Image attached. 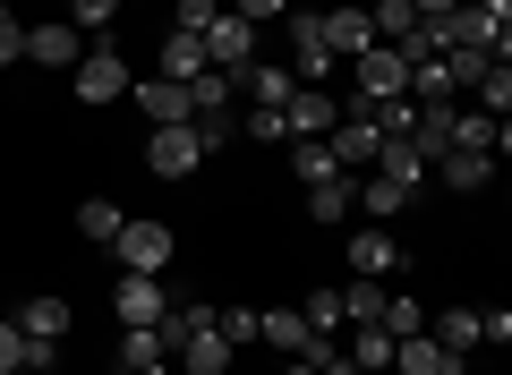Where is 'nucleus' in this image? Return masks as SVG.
<instances>
[{
	"label": "nucleus",
	"mask_w": 512,
	"mask_h": 375,
	"mask_svg": "<svg viewBox=\"0 0 512 375\" xmlns=\"http://www.w3.org/2000/svg\"><path fill=\"white\" fill-rule=\"evenodd\" d=\"M444 69H453V86H478L495 60H487V52H470V43H453V52H444Z\"/></svg>",
	"instance_id": "nucleus-36"
},
{
	"label": "nucleus",
	"mask_w": 512,
	"mask_h": 375,
	"mask_svg": "<svg viewBox=\"0 0 512 375\" xmlns=\"http://www.w3.org/2000/svg\"><path fill=\"white\" fill-rule=\"evenodd\" d=\"M197 69H205V43L171 26V43H163V60H154V77H171V86H188V77H197Z\"/></svg>",
	"instance_id": "nucleus-24"
},
{
	"label": "nucleus",
	"mask_w": 512,
	"mask_h": 375,
	"mask_svg": "<svg viewBox=\"0 0 512 375\" xmlns=\"http://www.w3.org/2000/svg\"><path fill=\"white\" fill-rule=\"evenodd\" d=\"M325 154H333V171H367V162H376V154H384V128H376V120H367V111H359V103H350V111H342V120H333V137H325Z\"/></svg>",
	"instance_id": "nucleus-3"
},
{
	"label": "nucleus",
	"mask_w": 512,
	"mask_h": 375,
	"mask_svg": "<svg viewBox=\"0 0 512 375\" xmlns=\"http://www.w3.org/2000/svg\"><path fill=\"white\" fill-rule=\"evenodd\" d=\"M325 18V43H333V60H359L367 43H376V26H367V0H342V9H316Z\"/></svg>",
	"instance_id": "nucleus-11"
},
{
	"label": "nucleus",
	"mask_w": 512,
	"mask_h": 375,
	"mask_svg": "<svg viewBox=\"0 0 512 375\" xmlns=\"http://www.w3.org/2000/svg\"><path fill=\"white\" fill-rule=\"evenodd\" d=\"M393 265H402V248H393V231H384V222H367V231H350V273H367V282H384Z\"/></svg>",
	"instance_id": "nucleus-15"
},
{
	"label": "nucleus",
	"mask_w": 512,
	"mask_h": 375,
	"mask_svg": "<svg viewBox=\"0 0 512 375\" xmlns=\"http://www.w3.org/2000/svg\"><path fill=\"white\" fill-rule=\"evenodd\" d=\"M478 103H487L495 120H504V111H512V69H504V60H495V69L478 77Z\"/></svg>",
	"instance_id": "nucleus-38"
},
{
	"label": "nucleus",
	"mask_w": 512,
	"mask_h": 375,
	"mask_svg": "<svg viewBox=\"0 0 512 375\" xmlns=\"http://www.w3.org/2000/svg\"><path fill=\"white\" fill-rule=\"evenodd\" d=\"M256 316H265V307H214V333L239 350V341H256Z\"/></svg>",
	"instance_id": "nucleus-35"
},
{
	"label": "nucleus",
	"mask_w": 512,
	"mask_h": 375,
	"mask_svg": "<svg viewBox=\"0 0 512 375\" xmlns=\"http://www.w3.org/2000/svg\"><path fill=\"white\" fill-rule=\"evenodd\" d=\"M333 299H342V324H376V316H384V299H393V290H384V282H367V273H350V282L333 290Z\"/></svg>",
	"instance_id": "nucleus-22"
},
{
	"label": "nucleus",
	"mask_w": 512,
	"mask_h": 375,
	"mask_svg": "<svg viewBox=\"0 0 512 375\" xmlns=\"http://www.w3.org/2000/svg\"><path fill=\"white\" fill-rule=\"evenodd\" d=\"M239 86H248V103H291V86H299V77L291 69H274V60H248V69H239Z\"/></svg>",
	"instance_id": "nucleus-23"
},
{
	"label": "nucleus",
	"mask_w": 512,
	"mask_h": 375,
	"mask_svg": "<svg viewBox=\"0 0 512 375\" xmlns=\"http://www.w3.org/2000/svg\"><path fill=\"white\" fill-rule=\"evenodd\" d=\"M308 214L316 222H350V171H333L325 188H308Z\"/></svg>",
	"instance_id": "nucleus-29"
},
{
	"label": "nucleus",
	"mask_w": 512,
	"mask_h": 375,
	"mask_svg": "<svg viewBox=\"0 0 512 375\" xmlns=\"http://www.w3.org/2000/svg\"><path fill=\"white\" fill-rule=\"evenodd\" d=\"M367 171H384V179H402L410 197H419V188H427V154H419V145H410V137H384V154L367 162Z\"/></svg>",
	"instance_id": "nucleus-19"
},
{
	"label": "nucleus",
	"mask_w": 512,
	"mask_h": 375,
	"mask_svg": "<svg viewBox=\"0 0 512 375\" xmlns=\"http://www.w3.org/2000/svg\"><path fill=\"white\" fill-rule=\"evenodd\" d=\"M299 316H308V333H325V341H333V324H342V299H333V290H316Z\"/></svg>",
	"instance_id": "nucleus-40"
},
{
	"label": "nucleus",
	"mask_w": 512,
	"mask_h": 375,
	"mask_svg": "<svg viewBox=\"0 0 512 375\" xmlns=\"http://www.w3.org/2000/svg\"><path fill=\"white\" fill-rule=\"evenodd\" d=\"M444 367H461V358L444 350L436 333H402L393 341V375H444Z\"/></svg>",
	"instance_id": "nucleus-16"
},
{
	"label": "nucleus",
	"mask_w": 512,
	"mask_h": 375,
	"mask_svg": "<svg viewBox=\"0 0 512 375\" xmlns=\"http://www.w3.org/2000/svg\"><path fill=\"white\" fill-rule=\"evenodd\" d=\"M393 94H410V60L393 43H367L359 52V103H393Z\"/></svg>",
	"instance_id": "nucleus-6"
},
{
	"label": "nucleus",
	"mask_w": 512,
	"mask_h": 375,
	"mask_svg": "<svg viewBox=\"0 0 512 375\" xmlns=\"http://www.w3.org/2000/svg\"><path fill=\"white\" fill-rule=\"evenodd\" d=\"M291 171L308 179V188H325V179H333V154H325V145H291Z\"/></svg>",
	"instance_id": "nucleus-39"
},
{
	"label": "nucleus",
	"mask_w": 512,
	"mask_h": 375,
	"mask_svg": "<svg viewBox=\"0 0 512 375\" xmlns=\"http://www.w3.org/2000/svg\"><path fill=\"white\" fill-rule=\"evenodd\" d=\"M120 205H103V197H86V205H77V231H86V239H103V248H111V239H120Z\"/></svg>",
	"instance_id": "nucleus-31"
},
{
	"label": "nucleus",
	"mask_w": 512,
	"mask_h": 375,
	"mask_svg": "<svg viewBox=\"0 0 512 375\" xmlns=\"http://www.w3.org/2000/svg\"><path fill=\"white\" fill-rule=\"evenodd\" d=\"M282 375H316V358H282Z\"/></svg>",
	"instance_id": "nucleus-47"
},
{
	"label": "nucleus",
	"mask_w": 512,
	"mask_h": 375,
	"mask_svg": "<svg viewBox=\"0 0 512 375\" xmlns=\"http://www.w3.org/2000/svg\"><path fill=\"white\" fill-rule=\"evenodd\" d=\"M26 52V26H18V9H9V0H0V69H9V60Z\"/></svg>",
	"instance_id": "nucleus-41"
},
{
	"label": "nucleus",
	"mask_w": 512,
	"mask_h": 375,
	"mask_svg": "<svg viewBox=\"0 0 512 375\" xmlns=\"http://www.w3.org/2000/svg\"><path fill=\"white\" fill-rule=\"evenodd\" d=\"M350 205H359L367 222H393L410 205V188H402V179H384V171H350Z\"/></svg>",
	"instance_id": "nucleus-13"
},
{
	"label": "nucleus",
	"mask_w": 512,
	"mask_h": 375,
	"mask_svg": "<svg viewBox=\"0 0 512 375\" xmlns=\"http://www.w3.org/2000/svg\"><path fill=\"white\" fill-rule=\"evenodd\" d=\"M444 145H461V154H504V120L495 111H453L444 120Z\"/></svg>",
	"instance_id": "nucleus-14"
},
{
	"label": "nucleus",
	"mask_w": 512,
	"mask_h": 375,
	"mask_svg": "<svg viewBox=\"0 0 512 375\" xmlns=\"http://www.w3.org/2000/svg\"><path fill=\"white\" fill-rule=\"evenodd\" d=\"M427 171H444V188H487V179H495V154H461V145H444Z\"/></svg>",
	"instance_id": "nucleus-21"
},
{
	"label": "nucleus",
	"mask_w": 512,
	"mask_h": 375,
	"mask_svg": "<svg viewBox=\"0 0 512 375\" xmlns=\"http://www.w3.org/2000/svg\"><path fill=\"white\" fill-rule=\"evenodd\" d=\"M111 248H120L128 273H154V282H163V265L180 256V239H171L163 222H120V239H111Z\"/></svg>",
	"instance_id": "nucleus-4"
},
{
	"label": "nucleus",
	"mask_w": 512,
	"mask_h": 375,
	"mask_svg": "<svg viewBox=\"0 0 512 375\" xmlns=\"http://www.w3.org/2000/svg\"><path fill=\"white\" fill-rule=\"evenodd\" d=\"M69 26L77 35H111L120 26V0H69Z\"/></svg>",
	"instance_id": "nucleus-33"
},
{
	"label": "nucleus",
	"mask_w": 512,
	"mask_h": 375,
	"mask_svg": "<svg viewBox=\"0 0 512 375\" xmlns=\"http://www.w3.org/2000/svg\"><path fill=\"white\" fill-rule=\"evenodd\" d=\"M120 9H137V0H120Z\"/></svg>",
	"instance_id": "nucleus-50"
},
{
	"label": "nucleus",
	"mask_w": 512,
	"mask_h": 375,
	"mask_svg": "<svg viewBox=\"0 0 512 375\" xmlns=\"http://www.w3.org/2000/svg\"><path fill=\"white\" fill-rule=\"evenodd\" d=\"M197 43H205V69H222V77H239L256 60V26L239 18V9H214V26H205Z\"/></svg>",
	"instance_id": "nucleus-2"
},
{
	"label": "nucleus",
	"mask_w": 512,
	"mask_h": 375,
	"mask_svg": "<svg viewBox=\"0 0 512 375\" xmlns=\"http://www.w3.org/2000/svg\"><path fill=\"white\" fill-rule=\"evenodd\" d=\"M69 86H77V103H120L137 77H128V60L111 52V43H86V60L69 69Z\"/></svg>",
	"instance_id": "nucleus-1"
},
{
	"label": "nucleus",
	"mask_w": 512,
	"mask_h": 375,
	"mask_svg": "<svg viewBox=\"0 0 512 375\" xmlns=\"http://www.w3.org/2000/svg\"><path fill=\"white\" fill-rule=\"evenodd\" d=\"M111 307H120L128 333H154V324L171 316V299H163V282H154V273H128V282L111 290Z\"/></svg>",
	"instance_id": "nucleus-7"
},
{
	"label": "nucleus",
	"mask_w": 512,
	"mask_h": 375,
	"mask_svg": "<svg viewBox=\"0 0 512 375\" xmlns=\"http://www.w3.org/2000/svg\"><path fill=\"white\" fill-rule=\"evenodd\" d=\"M214 9H222V0H180V35H205V26H214Z\"/></svg>",
	"instance_id": "nucleus-42"
},
{
	"label": "nucleus",
	"mask_w": 512,
	"mask_h": 375,
	"mask_svg": "<svg viewBox=\"0 0 512 375\" xmlns=\"http://www.w3.org/2000/svg\"><path fill=\"white\" fill-rule=\"evenodd\" d=\"M367 26H376V43H402L410 26H419V9H410V0H376V9H367Z\"/></svg>",
	"instance_id": "nucleus-30"
},
{
	"label": "nucleus",
	"mask_w": 512,
	"mask_h": 375,
	"mask_svg": "<svg viewBox=\"0 0 512 375\" xmlns=\"http://www.w3.org/2000/svg\"><path fill=\"white\" fill-rule=\"evenodd\" d=\"M376 324H384L393 341H402V333H427V307H419V299H384V316H376Z\"/></svg>",
	"instance_id": "nucleus-34"
},
{
	"label": "nucleus",
	"mask_w": 512,
	"mask_h": 375,
	"mask_svg": "<svg viewBox=\"0 0 512 375\" xmlns=\"http://www.w3.org/2000/svg\"><path fill=\"white\" fill-rule=\"evenodd\" d=\"M291 60H299V86H316L333 69V43H325V18L316 9H291Z\"/></svg>",
	"instance_id": "nucleus-9"
},
{
	"label": "nucleus",
	"mask_w": 512,
	"mask_h": 375,
	"mask_svg": "<svg viewBox=\"0 0 512 375\" xmlns=\"http://www.w3.org/2000/svg\"><path fill=\"white\" fill-rule=\"evenodd\" d=\"M163 333H120V375H137V367H163Z\"/></svg>",
	"instance_id": "nucleus-32"
},
{
	"label": "nucleus",
	"mask_w": 512,
	"mask_h": 375,
	"mask_svg": "<svg viewBox=\"0 0 512 375\" xmlns=\"http://www.w3.org/2000/svg\"><path fill=\"white\" fill-rule=\"evenodd\" d=\"M146 162H154V171H163V179H188V171H197V162H205V145H197V128H154V137H146Z\"/></svg>",
	"instance_id": "nucleus-10"
},
{
	"label": "nucleus",
	"mask_w": 512,
	"mask_h": 375,
	"mask_svg": "<svg viewBox=\"0 0 512 375\" xmlns=\"http://www.w3.org/2000/svg\"><path fill=\"white\" fill-rule=\"evenodd\" d=\"M453 69H444V60H410V103H453Z\"/></svg>",
	"instance_id": "nucleus-27"
},
{
	"label": "nucleus",
	"mask_w": 512,
	"mask_h": 375,
	"mask_svg": "<svg viewBox=\"0 0 512 375\" xmlns=\"http://www.w3.org/2000/svg\"><path fill=\"white\" fill-rule=\"evenodd\" d=\"M256 341H274L282 358H316V350H325V333H308V316H299V307H274V316H256Z\"/></svg>",
	"instance_id": "nucleus-12"
},
{
	"label": "nucleus",
	"mask_w": 512,
	"mask_h": 375,
	"mask_svg": "<svg viewBox=\"0 0 512 375\" xmlns=\"http://www.w3.org/2000/svg\"><path fill=\"white\" fill-rule=\"evenodd\" d=\"M444 375H470V367H444Z\"/></svg>",
	"instance_id": "nucleus-49"
},
{
	"label": "nucleus",
	"mask_w": 512,
	"mask_h": 375,
	"mask_svg": "<svg viewBox=\"0 0 512 375\" xmlns=\"http://www.w3.org/2000/svg\"><path fill=\"white\" fill-rule=\"evenodd\" d=\"M436 341H444L453 358H470V350H478V307H444V316H436Z\"/></svg>",
	"instance_id": "nucleus-28"
},
{
	"label": "nucleus",
	"mask_w": 512,
	"mask_h": 375,
	"mask_svg": "<svg viewBox=\"0 0 512 375\" xmlns=\"http://www.w3.org/2000/svg\"><path fill=\"white\" fill-rule=\"evenodd\" d=\"M26 60H35V69H77V60H86V35H77L69 18L26 26Z\"/></svg>",
	"instance_id": "nucleus-8"
},
{
	"label": "nucleus",
	"mask_w": 512,
	"mask_h": 375,
	"mask_svg": "<svg viewBox=\"0 0 512 375\" xmlns=\"http://www.w3.org/2000/svg\"><path fill=\"white\" fill-rule=\"evenodd\" d=\"M470 9H487V18H504V26H512V0H470Z\"/></svg>",
	"instance_id": "nucleus-46"
},
{
	"label": "nucleus",
	"mask_w": 512,
	"mask_h": 375,
	"mask_svg": "<svg viewBox=\"0 0 512 375\" xmlns=\"http://www.w3.org/2000/svg\"><path fill=\"white\" fill-rule=\"evenodd\" d=\"M18 350H26V333H18V324H0V375L18 367Z\"/></svg>",
	"instance_id": "nucleus-44"
},
{
	"label": "nucleus",
	"mask_w": 512,
	"mask_h": 375,
	"mask_svg": "<svg viewBox=\"0 0 512 375\" xmlns=\"http://www.w3.org/2000/svg\"><path fill=\"white\" fill-rule=\"evenodd\" d=\"M333 120H342V103L316 86H291V103H282V128H291V145H325Z\"/></svg>",
	"instance_id": "nucleus-5"
},
{
	"label": "nucleus",
	"mask_w": 512,
	"mask_h": 375,
	"mask_svg": "<svg viewBox=\"0 0 512 375\" xmlns=\"http://www.w3.org/2000/svg\"><path fill=\"white\" fill-rule=\"evenodd\" d=\"M180 367H188V375H222V367H231V341H222L214 324H205L197 341H180Z\"/></svg>",
	"instance_id": "nucleus-26"
},
{
	"label": "nucleus",
	"mask_w": 512,
	"mask_h": 375,
	"mask_svg": "<svg viewBox=\"0 0 512 375\" xmlns=\"http://www.w3.org/2000/svg\"><path fill=\"white\" fill-rule=\"evenodd\" d=\"M9 324H18L26 341H60V333H69V299H60V290H43V299H26Z\"/></svg>",
	"instance_id": "nucleus-17"
},
{
	"label": "nucleus",
	"mask_w": 512,
	"mask_h": 375,
	"mask_svg": "<svg viewBox=\"0 0 512 375\" xmlns=\"http://www.w3.org/2000/svg\"><path fill=\"white\" fill-rule=\"evenodd\" d=\"M137 94V111H146L154 128H180L188 120V86H171V77H146V86H128Z\"/></svg>",
	"instance_id": "nucleus-18"
},
{
	"label": "nucleus",
	"mask_w": 512,
	"mask_h": 375,
	"mask_svg": "<svg viewBox=\"0 0 512 375\" xmlns=\"http://www.w3.org/2000/svg\"><path fill=\"white\" fill-rule=\"evenodd\" d=\"M239 128H248L256 145H282V137H291V128H282V111H274V103H248V120H239Z\"/></svg>",
	"instance_id": "nucleus-37"
},
{
	"label": "nucleus",
	"mask_w": 512,
	"mask_h": 375,
	"mask_svg": "<svg viewBox=\"0 0 512 375\" xmlns=\"http://www.w3.org/2000/svg\"><path fill=\"white\" fill-rule=\"evenodd\" d=\"M137 375H171V358H163V367H137Z\"/></svg>",
	"instance_id": "nucleus-48"
},
{
	"label": "nucleus",
	"mask_w": 512,
	"mask_h": 375,
	"mask_svg": "<svg viewBox=\"0 0 512 375\" xmlns=\"http://www.w3.org/2000/svg\"><path fill=\"white\" fill-rule=\"evenodd\" d=\"M231 86H239V77L197 69V77H188V120H222V111H231Z\"/></svg>",
	"instance_id": "nucleus-20"
},
{
	"label": "nucleus",
	"mask_w": 512,
	"mask_h": 375,
	"mask_svg": "<svg viewBox=\"0 0 512 375\" xmlns=\"http://www.w3.org/2000/svg\"><path fill=\"white\" fill-rule=\"evenodd\" d=\"M231 9H239L248 26H265V18H291V0H231Z\"/></svg>",
	"instance_id": "nucleus-43"
},
{
	"label": "nucleus",
	"mask_w": 512,
	"mask_h": 375,
	"mask_svg": "<svg viewBox=\"0 0 512 375\" xmlns=\"http://www.w3.org/2000/svg\"><path fill=\"white\" fill-rule=\"evenodd\" d=\"M350 367H359V375H384V367H393V333H384V324H359V341H350Z\"/></svg>",
	"instance_id": "nucleus-25"
},
{
	"label": "nucleus",
	"mask_w": 512,
	"mask_h": 375,
	"mask_svg": "<svg viewBox=\"0 0 512 375\" xmlns=\"http://www.w3.org/2000/svg\"><path fill=\"white\" fill-rule=\"evenodd\" d=\"M410 9H419V18H453L461 0H410Z\"/></svg>",
	"instance_id": "nucleus-45"
}]
</instances>
